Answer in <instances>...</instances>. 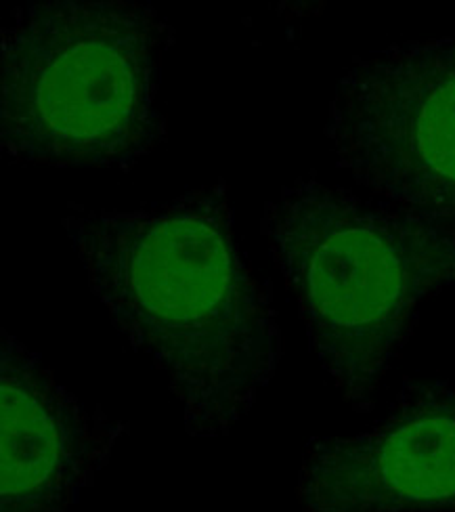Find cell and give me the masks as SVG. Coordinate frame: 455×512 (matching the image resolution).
Masks as SVG:
<instances>
[{"label":"cell","mask_w":455,"mask_h":512,"mask_svg":"<svg viewBox=\"0 0 455 512\" xmlns=\"http://www.w3.org/2000/svg\"><path fill=\"white\" fill-rule=\"evenodd\" d=\"M61 223L116 330L166 378L187 433L227 435L284 355L227 185L130 210L70 204Z\"/></svg>","instance_id":"1"},{"label":"cell","mask_w":455,"mask_h":512,"mask_svg":"<svg viewBox=\"0 0 455 512\" xmlns=\"http://www.w3.org/2000/svg\"><path fill=\"white\" fill-rule=\"evenodd\" d=\"M260 231L319 366L355 412L372 410L420 305L455 286V238L315 173L279 189Z\"/></svg>","instance_id":"2"},{"label":"cell","mask_w":455,"mask_h":512,"mask_svg":"<svg viewBox=\"0 0 455 512\" xmlns=\"http://www.w3.org/2000/svg\"><path fill=\"white\" fill-rule=\"evenodd\" d=\"M175 28L149 5L40 3L0 28V135L17 164L128 168L166 141L160 61Z\"/></svg>","instance_id":"3"},{"label":"cell","mask_w":455,"mask_h":512,"mask_svg":"<svg viewBox=\"0 0 455 512\" xmlns=\"http://www.w3.org/2000/svg\"><path fill=\"white\" fill-rule=\"evenodd\" d=\"M323 135L363 194L455 238V36L355 57Z\"/></svg>","instance_id":"4"},{"label":"cell","mask_w":455,"mask_h":512,"mask_svg":"<svg viewBox=\"0 0 455 512\" xmlns=\"http://www.w3.org/2000/svg\"><path fill=\"white\" fill-rule=\"evenodd\" d=\"M296 496L305 512H455V387L407 382L370 429L311 441Z\"/></svg>","instance_id":"5"},{"label":"cell","mask_w":455,"mask_h":512,"mask_svg":"<svg viewBox=\"0 0 455 512\" xmlns=\"http://www.w3.org/2000/svg\"><path fill=\"white\" fill-rule=\"evenodd\" d=\"M0 512H68L93 485L128 424L93 412L36 353L3 330Z\"/></svg>","instance_id":"6"}]
</instances>
